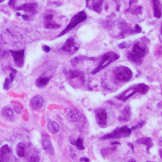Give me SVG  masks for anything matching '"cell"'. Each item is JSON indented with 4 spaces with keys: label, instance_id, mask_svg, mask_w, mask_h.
I'll use <instances>...</instances> for the list:
<instances>
[{
    "label": "cell",
    "instance_id": "1",
    "mask_svg": "<svg viewBox=\"0 0 162 162\" xmlns=\"http://www.w3.org/2000/svg\"><path fill=\"white\" fill-rule=\"evenodd\" d=\"M146 46L139 43H136L134 45L132 51L127 53V57L131 62L140 65L142 62L143 58L146 55Z\"/></svg>",
    "mask_w": 162,
    "mask_h": 162
},
{
    "label": "cell",
    "instance_id": "2",
    "mask_svg": "<svg viewBox=\"0 0 162 162\" xmlns=\"http://www.w3.org/2000/svg\"><path fill=\"white\" fill-rule=\"evenodd\" d=\"M132 71L126 66L120 65L115 68L113 70V77L115 80L120 82H126L129 81L132 78Z\"/></svg>",
    "mask_w": 162,
    "mask_h": 162
},
{
    "label": "cell",
    "instance_id": "3",
    "mask_svg": "<svg viewBox=\"0 0 162 162\" xmlns=\"http://www.w3.org/2000/svg\"><path fill=\"white\" fill-rule=\"evenodd\" d=\"M120 56L114 52L110 51L108 53H105L102 56V59L101 60L100 64L98 65V67L93 70L91 73L92 75H95L99 72H100L101 70L103 68H105L106 67H108L109 65H110L111 63L116 61L118 59H119Z\"/></svg>",
    "mask_w": 162,
    "mask_h": 162
},
{
    "label": "cell",
    "instance_id": "4",
    "mask_svg": "<svg viewBox=\"0 0 162 162\" xmlns=\"http://www.w3.org/2000/svg\"><path fill=\"white\" fill-rule=\"evenodd\" d=\"M86 18H87V15L86 12H84V11H81V12H78L77 14L73 15V17L71 18L70 23L68 24L67 27H66L64 31L60 33L58 37H61L62 35H64V34H66V33H67L68 31H70V30L75 28L78 24H81L84 20H86Z\"/></svg>",
    "mask_w": 162,
    "mask_h": 162
},
{
    "label": "cell",
    "instance_id": "5",
    "mask_svg": "<svg viewBox=\"0 0 162 162\" xmlns=\"http://www.w3.org/2000/svg\"><path fill=\"white\" fill-rule=\"evenodd\" d=\"M131 129L129 128L127 126H123L119 129H117L115 131L102 136L101 138V139H118V138H127L129 136L132 132Z\"/></svg>",
    "mask_w": 162,
    "mask_h": 162
},
{
    "label": "cell",
    "instance_id": "6",
    "mask_svg": "<svg viewBox=\"0 0 162 162\" xmlns=\"http://www.w3.org/2000/svg\"><path fill=\"white\" fill-rule=\"evenodd\" d=\"M96 121L100 127H105L106 125L108 115L105 109L98 108L95 111Z\"/></svg>",
    "mask_w": 162,
    "mask_h": 162
},
{
    "label": "cell",
    "instance_id": "7",
    "mask_svg": "<svg viewBox=\"0 0 162 162\" xmlns=\"http://www.w3.org/2000/svg\"><path fill=\"white\" fill-rule=\"evenodd\" d=\"M104 0H86V7L98 13H100L103 10Z\"/></svg>",
    "mask_w": 162,
    "mask_h": 162
},
{
    "label": "cell",
    "instance_id": "8",
    "mask_svg": "<svg viewBox=\"0 0 162 162\" xmlns=\"http://www.w3.org/2000/svg\"><path fill=\"white\" fill-rule=\"evenodd\" d=\"M79 49V46L75 45V39L73 37L68 38L62 47L63 50L70 54H74L75 52L77 51Z\"/></svg>",
    "mask_w": 162,
    "mask_h": 162
},
{
    "label": "cell",
    "instance_id": "9",
    "mask_svg": "<svg viewBox=\"0 0 162 162\" xmlns=\"http://www.w3.org/2000/svg\"><path fill=\"white\" fill-rule=\"evenodd\" d=\"M41 142H42L43 150L48 154L53 155L54 154V148L49 136L43 134L42 136V138H41Z\"/></svg>",
    "mask_w": 162,
    "mask_h": 162
},
{
    "label": "cell",
    "instance_id": "10",
    "mask_svg": "<svg viewBox=\"0 0 162 162\" xmlns=\"http://www.w3.org/2000/svg\"><path fill=\"white\" fill-rule=\"evenodd\" d=\"M11 54L13 57L15 65L18 67H22L24 65V53L25 50H19V51H10Z\"/></svg>",
    "mask_w": 162,
    "mask_h": 162
},
{
    "label": "cell",
    "instance_id": "11",
    "mask_svg": "<svg viewBox=\"0 0 162 162\" xmlns=\"http://www.w3.org/2000/svg\"><path fill=\"white\" fill-rule=\"evenodd\" d=\"M136 92H138V88H137V86L135 85V86H132L130 87V88L125 90V91H123L120 95L118 96L117 98H119L120 100L126 101L131 96H132L134 94H135Z\"/></svg>",
    "mask_w": 162,
    "mask_h": 162
},
{
    "label": "cell",
    "instance_id": "12",
    "mask_svg": "<svg viewBox=\"0 0 162 162\" xmlns=\"http://www.w3.org/2000/svg\"><path fill=\"white\" fill-rule=\"evenodd\" d=\"M44 100L42 96L39 95L35 96L31 100V105L34 110H39L43 106Z\"/></svg>",
    "mask_w": 162,
    "mask_h": 162
},
{
    "label": "cell",
    "instance_id": "13",
    "mask_svg": "<svg viewBox=\"0 0 162 162\" xmlns=\"http://www.w3.org/2000/svg\"><path fill=\"white\" fill-rule=\"evenodd\" d=\"M53 18V15L52 14L46 15L45 16V22H44V25L46 29H59L61 26L56 23H54L52 22V19Z\"/></svg>",
    "mask_w": 162,
    "mask_h": 162
},
{
    "label": "cell",
    "instance_id": "14",
    "mask_svg": "<svg viewBox=\"0 0 162 162\" xmlns=\"http://www.w3.org/2000/svg\"><path fill=\"white\" fill-rule=\"evenodd\" d=\"M153 15L156 18H160L162 15V5L160 0H152Z\"/></svg>",
    "mask_w": 162,
    "mask_h": 162
},
{
    "label": "cell",
    "instance_id": "15",
    "mask_svg": "<svg viewBox=\"0 0 162 162\" xmlns=\"http://www.w3.org/2000/svg\"><path fill=\"white\" fill-rule=\"evenodd\" d=\"M132 112L131 108L129 106H126L123 108L119 117V120L120 122H127L131 117Z\"/></svg>",
    "mask_w": 162,
    "mask_h": 162
},
{
    "label": "cell",
    "instance_id": "16",
    "mask_svg": "<svg viewBox=\"0 0 162 162\" xmlns=\"http://www.w3.org/2000/svg\"><path fill=\"white\" fill-rule=\"evenodd\" d=\"M37 5L35 3H26L16 8L18 10H23L28 12H34L36 10Z\"/></svg>",
    "mask_w": 162,
    "mask_h": 162
},
{
    "label": "cell",
    "instance_id": "17",
    "mask_svg": "<svg viewBox=\"0 0 162 162\" xmlns=\"http://www.w3.org/2000/svg\"><path fill=\"white\" fill-rule=\"evenodd\" d=\"M136 142L138 144L145 145L146 146L148 152H149L150 148L153 146L152 139L150 138H141L136 140Z\"/></svg>",
    "mask_w": 162,
    "mask_h": 162
},
{
    "label": "cell",
    "instance_id": "18",
    "mask_svg": "<svg viewBox=\"0 0 162 162\" xmlns=\"http://www.w3.org/2000/svg\"><path fill=\"white\" fill-rule=\"evenodd\" d=\"M68 77L72 79L75 78H80L82 81H84V74L79 70H69L67 72Z\"/></svg>",
    "mask_w": 162,
    "mask_h": 162
},
{
    "label": "cell",
    "instance_id": "19",
    "mask_svg": "<svg viewBox=\"0 0 162 162\" xmlns=\"http://www.w3.org/2000/svg\"><path fill=\"white\" fill-rule=\"evenodd\" d=\"M68 119L71 122H77L81 119V115L78 112L73 110H69L67 113Z\"/></svg>",
    "mask_w": 162,
    "mask_h": 162
},
{
    "label": "cell",
    "instance_id": "20",
    "mask_svg": "<svg viewBox=\"0 0 162 162\" xmlns=\"http://www.w3.org/2000/svg\"><path fill=\"white\" fill-rule=\"evenodd\" d=\"M48 129L51 134H56L59 131L60 127L56 122L49 120L48 123Z\"/></svg>",
    "mask_w": 162,
    "mask_h": 162
},
{
    "label": "cell",
    "instance_id": "21",
    "mask_svg": "<svg viewBox=\"0 0 162 162\" xmlns=\"http://www.w3.org/2000/svg\"><path fill=\"white\" fill-rule=\"evenodd\" d=\"M1 114L4 117L8 119H11L13 117V111L10 107H5L1 111Z\"/></svg>",
    "mask_w": 162,
    "mask_h": 162
},
{
    "label": "cell",
    "instance_id": "22",
    "mask_svg": "<svg viewBox=\"0 0 162 162\" xmlns=\"http://www.w3.org/2000/svg\"><path fill=\"white\" fill-rule=\"evenodd\" d=\"M16 153L17 154L18 157H23L25 155V146L23 143L22 142H19V143L16 145Z\"/></svg>",
    "mask_w": 162,
    "mask_h": 162
},
{
    "label": "cell",
    "instance_id": "23",
    "mask_svg": "<svg viewBox=\"0 0 162 162\" xmlns=\"http://www.w3.org/2000/svg\"><path fill=\"white\" fill-rule=\"evenodd\" d=\"M136 86L137 88H138V92L142 94H146L150 89L149 86L145 84H138Z\"/></svg>",
    "mask_w": 162,
    "mask_h": 162
},
{
    "label": "cell",
    "instance_id": "24",
    "mask_svg": "<svg viewBox=\"0 0 162 162\" xmlns=\"http://www.w3.org/2000/svg\"><path fill=\"white\" fill-rule=\"evenodd\" d=\"M49 80H50L49 77H39L37 79L36 85L38 87H43L48 83Z\"/></svg>",
    "mask_w": 162,
    "mask_h": 162
},
{
    "label": "cell",
    "instance_id": "25",
    "mask_svg": "<svg viewBox=\"0 0 162 162\" xmlns=\"http://www.w3.org/2000/svg\"><path fill=\"white\" fill-rule=\"evenodd\" d=\"M11 150L9 146H8V145L5 144L1 148V149H0V156H1V158H3L8 154H9Z\"/></svg>",
    "mask_w": 162,
    "mask_h": 162
},
{
    "label": "cell",
    "instance_id": "26",
    "mask_svg": "<svg viewBox=\"0 0 162 162\" xmlns=\"http://www.w3.org/2000/svg\"><path fill=\"white\" fill-rule=\"evenodd\" d=\"M129 12H130L133 15H139L142 13V7H136L134 8H129V9L127 10Z\"/></svg>",
    "mask_w": 162,
    "mask_h": 162
},
{
    "label": "cell",
    "instance_id": "27",
    "mask_svg": "<svg viewBox=\"0 0 162 162\" xmlns=\"http://www.w3.org/2000/svg\"><path fill=\"white\" fill-rule=\"evenodd\" d=\"M73 144L75 145L78 148L79 150H83L84 149V145H83V141H82V139L79 138L76 140L74 142H72Z\"/></svg>",
    "mask_w": 162,
    "mask_h": 162
},
{
    "label": "cell",
    "instance_id": "28",
    "mask_svg": "<svg viewBox=\"0 0 162 162\" xmlns=\"http://www.w3.org/2000/svg\"><path fill=\"white\" fill-rule=\"evenodd\" d=\"M10 80L8 78H6L3 84V89L6 91L9 90L10 88Z\"/></svg>",
    "mask_w": 162,
    "mask_h": 162
},
{
    "label": "cell",
    "instance_id": "29",
    "mask_svg": "<svg viewBox=\"0 0 162 162\" xmlns=\"http://www.w3.org/2000/svg\"><path fill=\"white\" fill-rule=\"evenodd\" d=\"M14 110H15V111H16V113H19V114L21 113L22 111V108L20 105L17 106L16 105H15L14 106Z\"/></svg>",
    "mask_w": 162,
    "mask_h": 162
},
{
    "label": "cell",
    "instance_id": "30",
    "mask_svg": "<svg viewBox=\"0 0 162 162\" xmlns=\"http://www.w3.org/2000/svg\"><path fill=\"white\" fill-rule=\"evenodd\" d=\"M145 123V122L144 121H141V122H140L138 125H136L135 126H134V127L131 129L132 130H135L136 129H138V128H140V127H141L142 125H143Z\"/></svg>",
    "mask_w": 162,
    "mask_h": 162
},
{
    "label": "cell",
    "instance_id": "31",
    "mask_svg": "<svg viewBox=\"0 0 162 162\" xmlns=\"http://www.w3.org/2000/svg\"><path fill=\"white\" fill-rule=\"evenodd\" d=\"M128 46V43L126 42V41H124V42H122L119 45V48L120 49H124L126 48Z\"/></svg>",
    "mask_w": 162,
    "mask_h": 162
},
{
    "label": "cell",
    "instance_id": "32",
    "mask_svg": "<svg viewBox=\"0 0 162 162\" xmlns=\"http://www.w3.org/2000/svg\"><path fill=\"white\" fill-rule=\"evenodd\" d=\"M141 31H142L141 27H140L139 25H136L135 26V29H134V32L136 33H140L141 32Z\"/></svg>",
    "mask_w": 162,
    "mask_h": 162
},
{
    "label": "cell",
    "instance_id": "33",
    "mask_svg": "<svg viewBox=\"0 0 162 162\" xmlns=\"http://www.w3.org/2000/svg\"><path fill=\"white\" fill-rule=\"evenodd\" d=\"M39 156H31V158H30V161H39Z\"/></svg>",
    "mask_w": 162,
    "mask_h": 162
},
{
    "label": "cell",
    "instance_id": "34",
    "mask_svg": "<svg viewBox=\"0 0 162 162\" xmlns=\"http://www.w3.org/2000/svg\"><path fill=\"white\" fill-rule=\"evenodd\" d=\"M15 3H16V0H10L9 2H8V5H9L10 7L13 8L15 7Z\"/></svg>",
    "mask_w": 162,
    "mask_h": 162
},
{
    "label": "cell",
    "instance_id": "35",
    "mask_svg": "<svg viewBox=\"0 0 162 162\" xmlns=\"http://www.w3.org/2000/svg\"><path fill=\"white\" fill-rule=\"evenodd\" d=\"M15 73H14V72H12L10 74V81H11V82H12L13 81V80H14V79H15Z\"/></svg>",
    "mask_w": 162,
    "mask_h": 162
},
{
    "label": "cell",
    "instance_id": "36",
    "mask_svg": "<svg viewBox=\"0 0 162 162\" xmlns=\"http://www.w3.org/2000/svg\"><path fill=\"white\" fill-rule=\"evenodd\" d=\"M43 49L44 51L46 52V53H48V52L50 51V48H49L48 46H44L43 47Z\"/></svg>",
    "mask_w": 162,
    "mask_h": 162
},
{
    "label": "cell",
    "instance_id": "37",
    "mask_svg": "<svg viewBox=\"0 0 162 162\" xmlns=\"http://www.w3.org/2000/svg\"><path fill=\"white\" fill-rule=\"evenodd\" d=\"M21 16H22V18L24 19V20H29V17L28 15H21Z\"/></svg>",
    "mask_w": 162,
    "mask_h": 162
},
{
    "label": "cell",
    "instance_id": "38",
    "mask_svg": "<svg viewBox=\"0 0 162 162\" xmlns=\"http://www.w3.org/2000/svg\"><path fill=\"white\" fill-rule=\"evenodd\" d=\"M80 161H89V159L86 158H85V157H82L80 159Z\"/></svg>",
    "mask_w": 162,
    "mask_h": 162
},
{
    "label": "cell",
    "instance_id": "39",
    "mask_svg": "<svg viewBox=\"0 0 162 162\" xmlns=\"http://www.w3.org/2000/svg\"><path fill=\"white\" fill-rule=\"evenodd\" d=\"M158 143H159V144L161 146H162V136H161V138H160V139H159V142H158Z\"/></svg>",
    "mask_w": 162,
    "mask_h": 162
},
{
    "label": "cell",
    "instance_id": "40",
    "mask_svg": "<svg viewBox=\"0 0 162 162\" xmlns=\"http://www.w3.org/2000/svg\"><path fill=\"white\" fill-rule=\"evenodd\" d=\"M159 155H160V158L162 159V149H161V150H159Z\"/></svg>",
    "mask_w": 162,
    "mask_h": 162
},
{
    "label": "cell",
    "instance_id": "41",
    "mask_svg": "<svg viewBox=\"0 0 162 162\" xmlns=\"http://www.w3.org/2000/svg\"><path fill=\"white\" fill-rule=\"evenodd\" d=\"M111 144H112V145H115V144H120V143H119V142H117V141H115V142H112Z\"/></svg>",
    "mask_w": 162,
    "mask_h": 162
},
{
    "label": "cell",
    "instance_id": "42",
    "mask_svg": "<svg viewBox=\"0 0 162 162\" xmlns=\"http://www.w3.org/2000/svg\"><path fill=\"white\" fill-rule=\"evenodd\" d=\"M136 161V160H134V159H131V160H129V161Z\"/></svg>",
    "mask_w": 162,
    "mask_h": 162
},
{
    "label": "cell",
    "instance_id": "43",
    "mask_svg": "<svg viewBox=\"0 0 162 162\" xmlns=\"http://www.w3.org/2000/svg\"><path fill=\"white\" fill-rule=\"evenodd\" d=\"M160 32H161V34L162 35V24H161V29H160Z\"/></svg>",
    "mask_w": 162,
    "mask_h": 162
},
{
    "label": "cell",
    "instance_id": "44",
    "mask_svg": "<svg viewBox=\"0 0 162 162\" xmlns=\"http://www.w3.org/2000/svg\"><path fill=\"white\" fill-rule=\"evenodd\" d=\"M16 15H17V16H21V14L20 13H16Z\"/></svg>",
    "mask_w": 162,
    "mask_h": 162
},
{
    "label": "cell",
    "instance_id": "45",
    "mask_svg": "<svg viewBox=\"0 0 162 162\" xmlns=\"http://www.w3.org/2000/svg\"><path fill=\"white\" fill-rule=\"evenodd\" d=\"M5 1V0H0V3H2V2H3Z\"/></svg>",
    "mask_w": 162,
    "mask_h": 162
}]
</instances>
